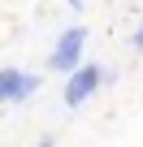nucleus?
I'll return each mask as SVG.
<instances>
[{"label": "nucleus", "mask_w": 143, "mask_h": 147, "mask_svg": "<svg viewBox=\"0 0 143 147\" xmlns=\"http://www.w3.org/2000/svg\"><path fill=\"white\" fill-rule=\"evenodd\" d=\"M35 91H39V74H26L13 65L0 69V104H26Z\"/></svg>", "instance_id": "nucleus-3"}, {"label": "nucleus", "mask_w": 143, "mask_h": 147, "mask_svg": "<svg viewBox=\"0 0 143 147\" xmlns=\"http://www.w3.org/2000/svg\"><path fill=\"white\" fill-rule=\"evenodd\" d=\"M83 5H87V0H69V9H74V13H83Z\"/></svg>", "instance_id": "nucleus-5"}, {"label": "nucleus", "mask_w": 143, "mask_h": 147, "mask_svg": "<svg viewBox=\"0 0 143 147\" xmlns=\"http://www.w3.org/2000/svg\"><path fill=\"white\" fill-rule=\"evenodd\" d=\"M83 48H87V26H69V30H61L56 43H52V52H48V69L69 78V74L83 65Z\"/></svg>", "instance_id": "nucleus-1"}, {"label": "nucleus", "mask_w": 143, "mask_h": 147, "mask_svg": "<svg viewBox=\"0 0 143 147\" xmlns=\"http://www.w3.org/2000/svg\"><path fill=\"white\" fill-rule=\"evenodd\" d=\"M100 82H104V65H78L74 74L65 78V108H83L96 91H100Z\"/></svg>", "instance_id": "nucleus-2"}, {"label": "nucleus", "mask_w": 143, "mask_h": 147, "mask_svg": "<svg viewBox=\"0 0 143 147\" xmlns=\"http://www.w3.org/2000/svg\"><path fill=\"white\" fill-rule=\"evenodd\" d=\"M39 147H56V143H52V138H39Z\"/></svg>", "instance_id": "nucleus-6"}, {"label": "nucleus", "mask_w": 143, "mask_h": 147, "mask_svg": "<svg viewBox=\"0 0 143 147\" xmlns=\"http://www.w3.org/2000/svg\"><path fill=\"white\" fill-rule=\"evenodd\" d=\"M134 48L143 52V22H139V30H134Z\"/></svg>", "instance_id": "nucleus-4"}]
</instances>
